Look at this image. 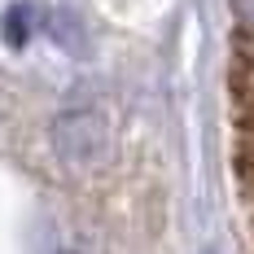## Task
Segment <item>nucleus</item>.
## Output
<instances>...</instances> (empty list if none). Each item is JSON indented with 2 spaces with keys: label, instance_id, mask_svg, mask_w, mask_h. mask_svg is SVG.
<instances>
[{
  "label": "nucleus",
  "instance_id": "f257e3e1",
  "mask_svg": "<svg viewBox=\"0 0 254 254\" xmlns=\"http://www.w3.org/2000/svg\"><path fill=\"white\" fill-rule=\"evenodd\" d=\"M53 149L66 167L75 171H92L110 158V123H105L101 110L92 105H75V110H62L53 119Z\"/></svg>",
  "mask_w": 254,
  "mask_h": 254
},
{
  "label": "nucleus",
  "instance_id": "f03ea898",
  "mask_svg": "<svg viewBox=\"0 0 254 254\" xmlns=\"http://www.w3.org/2000/svg\"><path fill=\"white\" fill-rule=\"evenodd\" d=\"M0 35H4V44H13V49L31 44V35H35V9H31V4H9V9H4V22H0Z\"/></svg>",
  "mask_w": 254,
  "mask_h": 254
},
{
  "label": "nucleus",
  "instance_id": "7ed1b4c3",
  "mask_svg": "<svg viewBox=\"0 0 254 254\" xmlns=\"http://www.w3.org/2000/svg\"><path fill=\"white\" fill-rule=\"evenodd\" d=\"M232 4H237V18L254 31V0H232Z\"/></svg>",
  "mask_w": 254,
  "mask_h": 254
},
{
  "label": "nucleus",
  "instance_id": "20e7f679",
  "mask_svg": "<svg viewBox=\"0 0 254 254\" xmlns=\"http://www.w3.org/2000/svg\"><path fill=\"white\" fill-rule=\"evenodd\" d=\"M57 254H75V250H57Z\"/></svg>",
  "mask_w": 254,
  "mask_h": 254
}]
</instances>
